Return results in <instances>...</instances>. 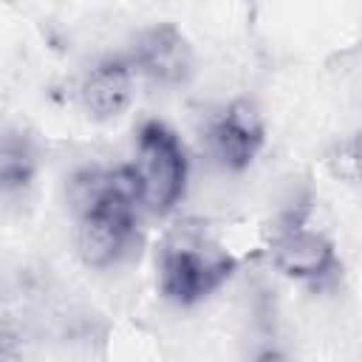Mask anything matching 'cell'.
<instances>
[{"mask_svg":"<svg viewBox=\"0 0 362 362\" xmlns=\"http://www.w3.org/2000/svg\"><path fill=\"white\" fill-rule=\"evenodd\" d=\"M130 96H133V68L124 59L99 62L82 82V105L99 122L119 116L130 105Z\"/></svg>","mask_w":362,"mask_h":362,"instance_id":"obj_7","label":"cell"},{"mask_svg":"<svg viewBox=\"0 0 362 362\" xmlns=\"http://www.w3.org/2000/svg\"><path fill=\"white\" fill-rule=\"evenodd\" d=\"M37 173L34 147L25 139L3 136L0 139V192H14L31 184Z\"/></svg>","mask_w":362,"mask_h":362,"instance_id":"obj_8","label":"cell"},{"mask_svg":"<svg viewBox=\"0 0 362 362\" xmlns=\"http://www.w3.org/2000/svg\"><path fill=\"white\" fill-rule=\"evenodd\" d=\"M272 257L280 272L300 277V280L322 277L337 263L331 240L303 226H288L286 232H280L272 243Z\"/></svg>","mask_w":362,"mask_h":362,"instance_id":"obj_6","label":"cell"},{"mask_svg":"<svg viewBox=\"0 0 362 362\" xmlns=\"http://www.w3.org/2000/svg\"><path fill=\"white\" fill-rule=\"evenodd\" d=\"M235 272L223 252H198L195 246H167L161 255V294L173 303L192 305L221 288Z\"/></svg>","mask_w":362,"mask_h":362,"instance_id":"obj_3","label":"cell"},{"mask_svg":"<svg viewBox=\"0 0 362 362\" xmlns=\"http://www.w3.org/2000/svg\"><path fill=\"white\" fill-rule=\"evenodd\" d=\"M136 68L161 88H178L192 74V48L173 23H158L136 40Z\"/></svg>","mask_w":362,"mask_h":362,"instance_id":"obj_4","label":"cell"},{"mask_svg":"<svg viewBox=\"0 0 362 362\" xmlns=\"http://www.w3.org/2000/svg\"><path fill=\"white\" fill-rule=\"evenodd\" d=\"M74 204L79 209V252L93 269L113 266L133 232L141 187L133 167L88 170L74 178Z\"/></svg>","mask_w":362,"mask_h":362,"instance_id":"obj_1","label":"cell"},{"mask_svg":"<svg viewBox=\"0 0 362 362\" xmlns=\"http://www.w3.org/2000/svg\"><path fill=\"white\" fill-rule=\"evenodd\" d=\"M263 122L255 105L249 102H232L212 124L209 141L218 156V161L226 170H246L255 156L263 147Z\"/></svg>","mask_w":362,"mask_h":362,"instance_id":"obj_5","label":"cell"},{"mask_svg":"<svg viewBox=\"0 0 362 362\" xmlns=\"http://www.w3.org/2000/svg\"><path fill=\"white\" fill-rule=\"evenodd\" d=\"M8 356H17V348H14V339L0 331V359H8Z\"/></svg>","mask_w":362,"mask_h":362,"instance_id":"obj_9","label":"cell"},{"mask_svg":"<svg viewBox=\"0 0 362 362\" xmlns=\"http://www.w3.org/2000/svg\"><path fill=\"white\" fill-rule=\"evenodd\" d=\"M136 175L141 204L158 215L170 212L187 187V153L178 136L161 122H144L139 130Z\"/></svg>","mask_w":362,"mask_h":362,"instance_id":"obj_2","label":"cell"}]
</instances>
